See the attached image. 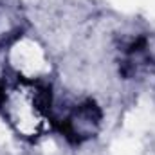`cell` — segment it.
Here are the masks:
<instances>
[{
  "mask_svg": "<svg viewBox=\"0 0 155 155\" xmlns=\"http://www.w3.org/2000/svg\"><path fill=\"white\" fill-rule=\"evenodd\" d=\"M0 114L18 137L27 141L43 137L54 126L51 92L35 78L15 76L0 83Z\"/></svg>",
  "mask_w": 155,
  "mask_h": 155,
  "instance_id": "obj_1",
  "label": "cell"
},
{
  "mask_svg": "<svg viewBox=\"0 0 155 155\" xmlns=\"http://www.w3.org/2000/svg\"><path fill=\"white\" fill-rule=\"evenodd\" d=\"M54 124L60 126L61 134L69 141L83 143L97 134L101 124V110L90 99L78 101L72 107L65 108L63 116L54 117Z\"/></svg>",
  "mask_w": 155,
  "mask_h": 155,
  "instance_id": "obj_2",
  "label": "cell"
},
{
  "mask_svg": "<svg viewBox=\"0 0 155 155\" xmlns=\"http://www.w3.org/2000/svg\"><path fill=\"white\" fill-rule=\"evenodd\" d=\"M155 67V43L150 36L139 35L124 40L119 47V71L124 78H141Z\"/></svg>",
  "mask_w": 155,
  "mask_h": 155,
  "instance_id": "obj_3",
  "label": "cell"
}]
</instances>
